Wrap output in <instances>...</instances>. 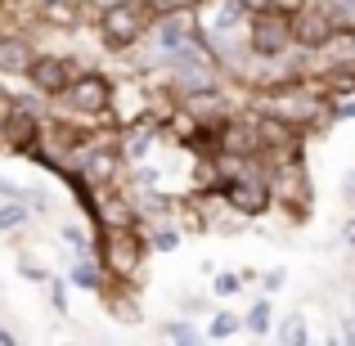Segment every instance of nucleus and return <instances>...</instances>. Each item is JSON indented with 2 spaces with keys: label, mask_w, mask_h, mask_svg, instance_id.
<instances>
[{
  "label": "nucleus",
  "mask_w": 355,
  "mask_h": 346,
  "mask_svg": "<svg viewBox=\"0 0 355 346\" xmlns=\"http://www.w3.org/2000/svg\"><path fill=\"white\" fill-rule=\"evenodd\" d=\"M117 162H121V148H90V157L81 162V175H86L95 189H104V184L113 180Z\"/></svg>",
  "instance_id": "nucleus-11"
},
{
  "label": "nucleus",
  "mask_w": 355,
  "mask_h": 346,
  "mask_svg": "<svg viewBox=\"0 0 355 346\" xmlns=\"http://www.w3.org/2000/svg\"><path fill=\"white\" fill-rule=\"evenodd\" d=\"M86 5L90 0H36V14H41V23L68 32V27H77L86 18Z\"/></svg>",
  "instance_id": "nucleus-10"
},
{
  "label": "nucleus",
  "mask_w": 355,
  "mask_h": 346,
  "mask_svg": "<svg viewBox=\"0 0 355 346\" xmlns=\"http://www.w3.org/2000/svg\"><path fill=\"white\" fill-rule=\"evenodd\" d=\"M333 27H338V23H333V14H329L324 5H320V9H311V5H306L302 14H293V45H302L306 54H315L324 41H329V32H333Z\"/></svg>",
  "instance_id": "nucleus-8"
},
{
  "label": "nucleus",
  "mask_w": 355,
  "mask_h": 346,
  "mask_svg": "<svg viewBox=\"0 0 355 346\" xmlns=\"http://www.w3.org/2000/svg\"><path fill=\"white\" fill-rule=\"evenodd\" d=\"M284 284H288V275H284V270H266V293H279Z\"/></svg>",
  "instance_id": "nucleus-26"
},
{
  "label": "nucleus",
  "mask_w": 355,
  "mask_h": 346,
  "mask_svg": "<svg viewBox=\"0 0 355 346\" xmlns=\"http://www.w3.org/2000/svg\"><path fill=\"white\" fill-rule=\"evenodd\" d=\"M9 342H14V333H9V329H0V346H9Z\"/></svg>",
  "instance_id": "nucleus-30"
},
{
  "label": "nucleus",
  "mask_w": 355,
  "mask_h": 346,
  "mask_svg": "<svg viewBox=\"0 0 355 346\" xmlns=\"http://www.w3.org/2000/svg\"><path fill=\"white\" fill-rule=\"evenodd\" d=\"M63 243H68L77 257H90V252H95V239H90L81 225H63Z\"/></svg>",
  "instance_id": "nucleus-18"
},
{
  "label": "nucleus",
  "mask_w": 355,
  "mask_h": 346,
  "mask_svg": "<svg viewBox=\"0 0 355 346\" xmlns=\"http://www.w3.org/2000/svg\"><path fill=\"white\" fill-rule=\"evenodd\" d=\"M279 342H293V346L311 342V329H306V320H302V315H288V320L279 324Z\"/></svg>",
  "instance_id": "nucleus-17"
},
{
  "label": "nucleus",
  "mask_w": 355,
  "mask_h": 346,
  "mask_svg": "<svg viewBox=\"0 0 355 346\" xmlns=\"http://www.w3.org/2000/svg\"><path fill=\"white\" fill-rule=\"evenodd\" d=\"M27 77H32V86L41 90V95L59 99V95H63V86L77 77V63L63 59V54H36L32 68H27Z\"/></svg>",
  "instance_id": "nucleus-7"
},
{
  "label": "nucleus",
  "mask_w": 355,
  "mask_h": 346,
  "mask_svg": "<svg viewBox=\"0 0 355 346\" xmlns=\"http://www.w3.org/2000/svg\"><path fill=\"white\" fill-rule=\"evenodd\" d=\"M239 288H243V275H230V270L211 279V293H216V297H234Z\"/></svg>",
  "instance_id": "nucleus-23"
},
{
  "label": "nucleus",
  "mask_w": 355,
  "mask_h": 346,
  "mask_svg": "<svg viewBox=\"0 0 355 346\" xmlns=\"http://www.w3.org/2000/svg\"><path fill=\"white\" fill-rule=\"evenodd\" d=\"M148 144H153V126H130L126 139H121V157H130V162H139V157L148 153Z\"/></svg>",
  "instance_id": "nucleus-13"
},
{
  "label": "nucleus",
  "mask_w": 355,
  "mask_h": 346,
  "mask_svg": "<svg viewBox=\"0 0 355 346\" xmlns=\"http://www.w3.org/2000/svg\"><path fill=\"white\" fill-rule=\"evenodd\" d=\"M32 59H36V50H32L27 36H18V32L0 36V72H5V77H27Z\"/></svg>",
  "instance_id": "nucleus-9"
},
{
  "label": "nucleus",
  "mask_w": 355,
  "mask_h": 346,
  "mask_svg": "<svg viewBox=\"0 0 355 346\" xmlns=\"http://www.w3.org/2000/svg\"><path fill=\"white\" fill-rule=\"evenodd\" d=\"M148 257V239L135 225H104L99 230V270H104L113 284H130L139 275Z\"/></svg>",
  "instance_id": "nucleus-1"
},
{
  "label": "nucleus",
  "mask_w": 355,
  "mask_h": 346,
  "mask_svg": "<svg viewBox=\"0 0 355 346\" xmlns=\"http://www.w3.org/2000/svg\"><path fill=\"white\" fill-rule=\"evenodd\" d=\"M63 108H68L72 117H99L108 113V104H113V81L104 77V72H77V77L63 86Z\"/></svg>",
  "instance_id": "nucleus-5"
},
{
  "label": "nucleus",
  "mask_w": 355,
  "mask_h": 346,
  "mask_svg": "<svg viewBox=\"0 0 355 346\" xmlns=\"http://www.w3.org/2000/svg\"><path fill=\"white\" fill-rule=\"evenodd\" d=\"M9 104V95H5V86H0V108H5Z\"/></svg>",
  "instance_id": "nucleus-32"
},
{
  "label": "nucleus",
  "mask_w": 355,
  "mask_h": 346,
  "mask_svg": "<svg viewBox=\"0 0 355 346\" xmlns=\"http://www.w3.org/2000/svg\"><path fill=\"white\" fill-rule=\"evenodd\" d=\"M270 320H275V315H270V302H257V306L248 311V320H243V324H248V333L266 338V333H270Z\"/></svg>",
  "instance_id": "nucleus-20"
},
{
  "label": "nucleus",
  "mask_w": 355,
  "mask_h": 346,
  "mask_svg": "<svg viewBox=\"0 0 355 346\" xmlns=\"http://www.w3.org/2000/svg\"><path fill=\"white\" fill-rule=\"evenodd\" d=\"M18 275H23V279H36V284H45V279H50V270L36 266V261H27V257H18Z\"/></svg>",
  "instance_id": "nucleus-24"
},
{
  "label": "nucleus",
  "mask_w": 355,
  "mask_h": 346,
  "mask_svg": "<svg viewBox=\"0 0 355 346\" xmlns=\"http://www.w3.org/2000/svg\"><path fill=\"white\" fill-rule=\"evenodd\" d=\"M220 198H225L230 211H239V216H266L270 202H275V193H270V180L257 166V157L234 166L230 175H220Z\"/></svg>",
  "instance_id": "nucleus-3"
},
{
  "label": "nucleus",
  "mask_w": 355,
  "mask_h": 346,
  "mask_svg": "<svg viewBox=\"0 0 355 346\" xmlns=\"http://www.w3.org/2000/svg\"><path fill=\"white\" fill-rule=\"evenodd\" d=\"M153 14H193V9L202 5V0H144Z\"/></svg>",
  "instance_id": "nucleus-22"
},
{
  "label": "nucleus",
  "mask_w": 355,
  "mask_h": 346,
  "mask_svg": "<svg viewBox=\"0 0 355 346\" xmlns=\"http://www.w3.org/2000/svg\"><path fill=\"white\" fill-rule=\"evenodd\" d=\"M342 342H355V320H347V329H342Z\"/></svg>",
  "instance_id": "nucleus-28"
},
{
  "label": "nucleus",
  "mask_w": 355,
  "mask_h": 346,
  "mask_svg": "<svg viewBox=\"0 0 355 346\" xmlns=\"http://www.w3.org/2000/svg\"><path fill=\"white\" fill-rule=\"evenodd\" d=\"M342 198H347L351 207H355V175H347V184H342Z\"/></svg>",
  "instance_id": "nucleus-27"
},
{
  "label": "nucleus",
  "mask_w": 355,
  "mask_h": 346,
  "mask_svg": "<svg viewBox=\"0 0 355 346\" xmlns=\"http://www.w3.org/2000/svg\"><path fill=\"white\" fill-rule=\"evenodd\" d=\"M351 306H355V288H351ZM351 320H355V315H351Z\"/></svg>",
  "instance_id": "nucleus-33"
},
{
  "label": "nucleus",
  "mask_w": 355,
  "mask_h": 346,
  "mask_svg": "<svg viewBox=\"0 0 355 346\" xmlns=\"http://www.w3.org/2000/svg\"><path fill=\"white\" fill-rule=\"evenodd\" d=\"M90 5H95V9H108V5H117V0H90Z\"/></svg>",
  "instance_id": "nucleus-31"
},
{
  "label": "nucleus",
  "mask_w": 355,
  "mask_h": 346,
  "mask_svg": "<svg viewBox=\"0 0 355 346\" xmlns=\"http://www.w3.org/2000/svg\"><path fill=\"white\" fill-rule=\"evenodd\" d=\"M0 113H5V117H0V139H5L14 153L27 157L36 144H41V135H45V130H41V117H36V108H32V104H14V99H9Z\"/></svg>",
  "instance_id": "nucleus-6"
},
{
  "label": "nucleus",
  "mask_w": 355,
  "mask_h": 346,
  "mask_svg": "<svg viewBox=\"0 0 355 346\" xmlns=\"http://www.w3.org/2000/svg\"><path fill=\"white\" fill-rule=\"evenodd\" d=\"M239 329H243V320H239L234 311H216V315H211V324H207V338L225 342V338H234Z\"/></svg>",
  "instance_id": "nucleus-15"
},
{
  "label": "nucleus",
  "mask_w": 355,
  "mask_h": 346,
  "mask_svg": "<svg viewBox=\"0 0 355 346\" xmlns=\"http://www.w3.org/2000/svg\"><path fill=\"white\" fill-rule=\"evenodd\" d=\"M148 248H153V252H175V248H180V230H175V225H157L153 234H148Z\"/></svg>",
  "instance_id": "nucleus-19"
},
{
  "label": "nucleus",
  "mask_w": 355,
  "mask_h": 346,
  "mask_svg": "<svg viewBox=\"0 0 355 346\" xmlns=\"http://www.w3.org/2000/svg\"><path fill=\"white\" fill-rule=\"evenodd\" d=\"M266 5H270V9H279V14H288V18H293V14H302V9L311 5V0H266Z\"/></svg>",
  "instance_id": "nucleus-25"
},
{
  "label": "nucleus",
  "mask_w": 355,
  "mask_h": 346,
  "mask_svg": "<svg viewBox=\"0 0 355 346\" xmlns=\"http://www.w3.org/2000/svg\"><path fill=\"white\" fill-rule=\"evenodd\" d=\"M320 86L329 90V95H355V59L347 63H329L320 77Z\"/></svg>",
  "instance_id": "nucleus-12"
},
{
  "label": "nucleus",
  "mask_w": 355,
  "mask_h": 346,
  "mask_svg": "<svg viewBox=\"0 0 355 346\" xmlns=\"http://www.w3.org/2000/svg\"><path fill=\"white\" fill-rule=\"evenodd\" d=\"M239 5H243V9L252 14V9H266V0H239Z\"/></svg>",
  "instance_id": "nucleus-29"
},
{
  "label": "nucleus",
  "mask_w": 355,
  "mask_h": 346,
  "mask_svg": "<svg viewBox=\"0 0 355 346\" xmlns=\"http://www.w3.org/2000/svg\"><path fill=\"white\" fill-rule=\"evenodd\" d=\"M243 41L257 59H284L293 50V18L279 14V9H252L248 23H243Z\"/></svg>",
  "instance_id": "nucleus-4"
},
{
  "label": "nucleus",
  "mask_w": 355,
  "mask_h": 346,
  "mask_svg": "<svg viewBox=\"0 0 355 346\" xmlns=\"http://www.w3.org/2000/svg\"><path fill=\"white\" fill-rule=\"evenodd\" d=\"M27 216H32V211L23 207V198H14L9 207H0V230H18V225H27Z\"/></svg>",
  "instance_id": "nucleus-21"
},
{
  "label": "nucleus",
  "mask_w": 355,
  "mask_h": 346,
  "mask_svg": "<svg viewBox=\"0 0 355 346\" xmlns=\"http://www.w3.org/2000/svg\"><path fill=\"white\" fill-rule=\"evenodd\" d=\"M148 23H153V9L148 5H139V0H117V5H108V9H99V18H95V36H99V45L104 50H130V45H139L148 36Z\"/></svg>",
  "instance_id": "nucleus-2"
},
{
  "label": "nucleus",
  "mask_w": 355,
  "mask_h": 346,
  "mask_svg": "<svg viewBox=\"0 0 355 346\" xmlns=\"http://www.w3.org/2000/svg\"><path fill=\"white\" fill-rule=\"evenodd\" d=\"M162 338H166V342H184V346H189V342H202L207 333H198L189 320H171V324H162Z\"/></svg>",
  "instance_id": "nucleus-16"
},
{
  "label": "nucleus",
  "mask_w": 355,
  "mask_h": 346,
  "mask_svg": "<svg viewBox=\"0 0 355 346\" xmlns=\"http://www.w3.org/2000/svg\"><path fill=\"white\" fill-rule=\"evenodd\" d=\"M68 284H77V288H86V293H99L104 288V270L95 266L90 257H81L77 266H72V275H68Z\"/></svg>",
  "instance_id": "nucleus-14"
}]
</instances>
